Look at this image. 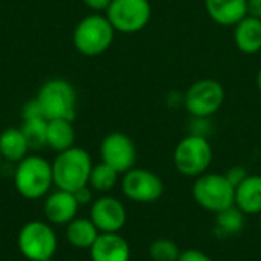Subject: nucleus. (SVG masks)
Masks as SVG:
<instances>
[{
	"instance_id": "obj_1",
	"label": "nucleus",
	"mask_w": 261,
	"mask_h": 261,
	"mask_svg": "<svg viewBox=\"0 0 261 261\" xmlns=\"http://www.w3.org/2000/svg\"><path fill=\"white\" fill-rule=\"evenodd\" d=\"M54 185L52 162L38 154H28L14 171V187L17 193L28 200L43 199Z\"/></svg>"
},
{
	"instance_id": "obj_2",
	"label": "nucleus",
	"mask_w": 261,
	"mask_h": 261,
	"mask_svg": "<svg viewBox=\"0 0 261 261\" xmlns=\"http://www.w3.org/2000/svg\"><path fill=\"white\" fill-rule=\"evenodd\" d=\"M93 168V161L89 151L81 147H70L57 154L52 162L54 185L58 190L76 191L89 185L90 171Z\"/></svg>"
},
{
	"instance_id": "obj_3",
	"label": "nucleus",
	"mask_w": 261,
	"mask_h": 261,
	"mask_svg": "<svg viewBox=\"0 0 261 261\" xmlns=\"http://www.w3.org/2000/svg\"><path fill=\"white\" fill-rule=\"evenodd\" d=\"M115 29L109 18L99 12L86 15L73 31V46L86 57H98L107 52L115 40Z\"/></svg>"
},
{
	"instance_id": "obj_4",
	"label": "nucleus",
	"mask_w": 261,
	"mask_h": 261,
	"mask_svg": "<svg viewBox=\"0 0 261 261\" xmlns=\"http://www.w3.org/2000/svg\"><path fill=\"white\" fill-rule=\"evenodd\" d=\"M213 147L206 136L190 133L182 138L173 153L174 168L185 177H199L208 173L213 164Z\"/></svg>"
},
{
	"instance_id": "obj_5",
	"label": "nucleus",
	"mask_w": 261,
	"mask_h": 261,
	"mask_svg": "<svg viewBox=\"0 0 261 261\" xmlns=\"http://www.w3.org/2000/svg\"><path fill=\"white\" fill-rule=\"evenodd\" d=\"M191 194L202 210L213 214L236 205V187L226 179L225 173H205L196 177Z\"/></svg>"
},
{
	"instance_id": "obj_6",
	"label": "nucleus",
	"mask_w": 261,
	"mask_h": 261,
	"mask_svg": "<svg viewBox=\"0 0 261 261\" xmlns=\"http://www.w3.org/2000/svg\"><path fill=\"white\" fill-rule=\"evenodd\" d=\"M17 246L28 261H52L58 249V237L49 222L31 220L18 231Z\"/></svg>"
},
{
	"instance_id": "obj_7",
	"label": "nucleus",
	"mask_w": 261,
	"mask_h": 261,
	"mask_svg": "<svg viewBox=\"0 0 261 261\" xmlns=\"http://www.w3.org/2000/svg\"><path fill=\"white\" fill-rule=\"evenodd\" d=\"M35 98L38 99L43 115L47 121H73L76 116V92L66 80L54 78L46 81Z\"/></svg>"
},
{
	"instance_id": "obj_8",
	"label": "nucleus",
	"mask_w": 261,
	"mask_h": 261,
	"mask_svg": "<svg viewBox=\"0 0 261 261\" xmlns=\"http://www.w3.org/2000/svg\"><path fill=\"white\" fill-rule=\"evenodd\" d=\"M225 98V87L220 81L213 78H202L194 81L187 89L184 95V106L191 116L197 119H206L222 109Z\"/></svg>"
},
{
	"instance_id": "obj_9",
	"label": "nucleus",
	"mask_w": 261,
	"mask_h": 261,
	"mask_svg": "<svg viewBox=\"0 0 261 261\" xmlns=\"http://www.w3.org/2000/svg\"><path fill=\"white\" fill-rule=\"evenodd\" d=\"M153 15L150 0H112L106 17L116 32L135 34L147 28Z\"/></svg>"
},
{
	"instance_id": "obj_10",
	"label": "nucleus",
	"mask_w": 261,
	"mask_h": 261,
	"mask_svg": "<svg viewBox=\"0 0 261 261\" xmlns=\"http://www.w3.org/2000/svg\"><path fill=\"white\" fill-rule=\"evenodd\" d=\"M122 194L135 203L150 205L158 202L165 191L164 180L159 174L147 168H132L121 177Z\"/></svg>"
},
{
	"instance_id": "obj_11",
	"label": "nucleus",
	"mask_w": 261,
	"mask_h": 261,
	"mask_svg": "<svg viewBox=\"0 0 261 261\" xmlns=\"http://www.w3.org/2000/svg\"><path fill=\"white\" fill-rule=\"evenodd\" d=\"M101 162L110 165L119 174L135 168L136 147L133 139L122 132H112L104 136L99 145Z\"/></svg>"
},
{
	"instance_id": "obj_12",
	"label": "nucleus",
	"mask_w": 261,
	"mask_h": 261,
	"mask_svg": "<svg viewBox=\"0 0 261 261\" xmlns=\"http://www.w3.org/2000/svg\"><path fill=\"white\" fill-rule=\"evenodd\" d=\"M89 219L101 234L121 232L127 225V208L118 197L102 194L92 202Z\"/></svg>"
},
{
	"instance_id": "obj_13",
	"label": "nucleus",
	"mask_w": 261,
	"mask_h": 261,
	"mask_svg": "<svg viewBox=\"0 0 261 261\" xmlns=\"http://www.w3.org/2000/svg\"><path fill=\"white\" fill-rule=\"evenodd\" d=\"M80 205L70 191L58 190L46 196L43 203V213L46 222L50 225H67L78 214Z\"/></svg>"
},
{
	"instance_id": "obj_14",
	"label": "nucleus",
	"mask_w": 261,
	"mask_h": 261,
	"mask_svg": "<svg viewBox=\"0 0 261 261\" xmlns=\"http://www.w3.org/2000/svg\"><path fill=\"white\" fill-rule=\"evenodd\" d=\"M90 261H130L132 248L119 232L99 234L89 249Z\"/></svg>"
},
{
	"instance_id": "obj_15",
	"label": "nucleus",
	"mask_w": 261,
	"mask_h": 261,
	"mask_svg": "<svg viewBox=\"0 0 261 261\" xmlns=\"http://www.w3.org/2000/svg\"><path fill=\"white\" fill-rule=\"evenodd\" d=\"M208 17L220 26H236L248 15V0H205Z\"/></svg>"
},
{
	"instance_id": "obj_16",
	"label": "nucleus",
	"mask_w": 261,
	"mask_h": 261,
	"mask_svg": "<svg viewBox=\"0 0 261 261\" xmlns=\"http://www.w3.org/2000/svg\"><path fill=\"white\" fill-rule=\"evenodd\" d=\"M234 44L246 55L261 52V18L246 15L234 26Z\"/></svg>"
},
{
	"instance_id": "obj_17",
	"label": "nucleus",
	"mask_w": 261,
	"mask_h": 261,
	"mask_svg": "<svg viewBox=\"0 0 261 261\" xmlns=\"http://www.w3.org/2000/svg\"><path fill=\"white\" fill-rule=\"evenodd\" d=\"M236 206L245 216H260L261 174H249L236 187Z\"/></svg>"
},
{
	"instance_id": "obj_18",
	"label": "nucleus",
	"mask_w": 261,
	"mask_h": 261,
	"mask_svg": "<svg viewBox=\"0 0 261 261\" xmlns=\"http://www.w3.org/2000/svg\"><path fill=\"white\" fill-rule=\"evenodd\" d=\"M99 234L90 219L75 217L66 225V240L76 249H90Z\"/></svg>"
},
{
	"instance_id": "obj_19",
	"label": "nucleus",
	"mask_w": 261,
	"mask_h": 261,
	"mask_svg": "<svg viewBox=\"0 0 261 261\" xmlns=\"http://www.w3.org/2000/svg\"><path fill=\"white\" fill-rule=\"evenodd\" d=\"M29 153V145L21 128L9 127L0 133V154L3 161L18 164Z\"/></svg>"
},
{
	"instance_id": "obj_20",
	"label": "nucleus",
	"mask_w": 261,
	"mask_h": 261,
	"mask_svg": "<svg viewBox=\"0 0 261 261\" xmlns=\"http://www.w3.org/2000/svg\"><path fill=\"white\" fill-rule=\"evenodd\" d=\"M75 127L73 121L50 119L47 121V147L57 153H61L75 145Z\"/></svg>"
},
{
	"instance_id": "obj_21",
	"label": "nucleus",
	"mask_w": 261,
	"mask_h": 261,
	"mask_svg": "<svg viewBox=\"0 0 261 261\" xmlns=\"http://www.w3.org/2000/svg\"><path fill=\"white\" fill-rule=\"evenodd\" d=\"M246 216L234 205L216 214L214 219V234L220 239H228L239 236L245 228Z\"/></svg>"
},
{
	"instance_id": "obj_22",
	"label": "nucleus",
	"mask_w": 261,
	"mask_h": 261,
	"mask_svg": "<svg viewBox=\"0 0 261 261\" xmlns=\"http://www.w3.org/2000/svg\"><path fill=\"white\" fill-rule=\"evenodd\" d=\"M119 173L116 170H113L110 165L99 162V164H93V168L90 171V177H89V187L101 194H107L109 191H112L118 182H119Z\"/></svg>"
},
{
	"instance_id": "obj_23",
	"label": "nucleus",
	"mask_w": 261,
	"mask_h": 261,
	"mask_svg": "<svg viewBox=\"0 0 261 261\" xmlns=\"http://www.w3.org/2000/svg\"><path fill=\"white\" fill-rule=\"evenodd\" d=\"M20 128L26 138L29 150H41L47 145V119H28L23 121V125Z\"/></svg>"
},
{
	"instance_id": "obj_24",
	"label": "nucleus",
	"mask_w": 261,
	"mask_h": 261,
	"mask_svg": "<svg viewBox=\"0 0 261 261\" xmlns=\"http://www.w3.org/2000/svg\"><path fill=\"white\" fill-rule=\"evenodd\" d=\"M180 254L182 251L177 243L164 237L156 239L148 248V255L153 261H177Z\"/></svg>"
},
{
	"instance_id": "obj_25",
	"label": "nucleus",
	"mask_w": 261,
	"mask_h": 261,
	"mask_svg": "<svg viewBox=\"0 0 261 261\" xmlns=\"http://www.w3.org/2000/svg\"><path fill=\"white\" fill-rule=\"evenodd\" d=\"M21 116H23V121H28V119H37V118H44L43 115V110H41V106L38 102L37 98L28 101L23 109H21ZM46 119V118H44Z\"/></svg>"
},
{
	"instance_id": "obj_26",
	"label": "nucleus",
	"mask_w": 261,
	"mask_h": 261,
	"mask_svg": "<svg viewBox=\"0 0 261 261\" xmlns=\"http://www.w3.org/2000/svg\"><path fill=\"white\" fill-rule=\"evenodd\" d=\"M225 176H226V179H228L234 187H237V185H240V184L249 176V173H248V170H246L245 167L236 165V167H231V168L225 173Z\"/></svg>"
},
{
	"instance_id": "obj_27",
	"label": "nucleus",
	"mask_w": 261,
	"mask_h": 261,
	"mask_svg": "<svg viewBox=\"0 0 261 261\" xmlns=\"http://www.w3.org/2000/svg\"><path fill=\"white\" fill-rule=\"evenodd\" d=\"M177 261H214L206 252L200 249H187L182 251L180 257Z\"/></svg>"
},
{
	"instance_id": "obj_28",
	"label": "nucleus",
	"mask_w": 261,
	"mask_h": 261,
	"mask_svg": "<svg viewBox=\"0 0 261 261\" xmlns=\"http://www.w3.org/2000/svg\"><path fill=\"white\" fill-rule=\"evenodd\" d=\"M73 196H75V199H76V202H78L80 206L92 205V202L95 200V199H93V190H92L89 185H86V187H83V188L73 191Z\"/></svg>"
},
{
	"instance_id": "obj_29",
	"label": "nucleus",
	"mask_w": 261,
	"mask_h": 261,
	"mask_svg": "<svg viewBox=\"0 0 261 261\" xmlns=\"http://www.w3.org/2000/svg\"><path fill=\"white\" fill-rule=\"evenodd\" d=\"M83 3L89 9H92L95 12H101V11H107V8L112 3V0H83Z\"/></svg>"
},
{
	"instance_id": "obj_30",
	"label": "nucleus",
	"mask_w": 261,
	"mask_h": 261,
	"mask_svg": "<svg viewBox=\"0 0 261 261\" xmlns=\"http://www.w3.org/2000/svg\"><path fill=\"white\" fill-rule=\"evenodd\" d=\"M248 15L261 18V0H248Z\"/></svg>"
},
{
	"instance_id": "obj_31",
	"label": "nucleus",
	"mask_w": 261,
	"mask_h": 261,
	"mask_svg": "<svg viewBox=\"0 0 261 261\" xmlns=\"http://www.w3.org/2000/svg\"><path fill=\"white\" fill-rule=\"evenodd\" d=\"M257 87H258V90H260L261 93V69L258 70V75H257Z\"/></svg>"
},
{
	"instance_id": "obj_32",
	"label": "nucleus",
	"mask_w": 261,
	"mask_h": 261,
	"mask_svg": "<svg viewBox=\"0 0 261 261\" xmlns=\"http://www.w3.org/2000/svg\"><path fill=\"white\" fill-rule=\"evenodd\" d=\"M2 162H3V158H2V154H0V168H2Z\"/></svg>"
},
{
	"instance_id": "obj_33",
	"label": "nucleus",
	"mask_w": 261,
	"mask_h": 261,
	"mask_svg": "<svg viewBox=\"0 0 261 261\" xmlns=\"http://www.w3.org/2000/svg\"><path fill=\"white\" fill-rule=\"evenodd\" d=\"M260 229H261V214H260Z\"/></svg>"
},
{
	"instance_id": "obj_34",
	"label": "nucleus",
	"mask_w": 261,
	"mask_h": 261,
	"mask_svg": "<svg viewBox=\"0 0 261 261\" xmlns=\"http://www.w3.org/2000/svg\"><path fill=\"white\" fill-rule=\"evenodd\" d=\"M67 261H83V260H67Z\"/></svg>"
}]
</instances>
